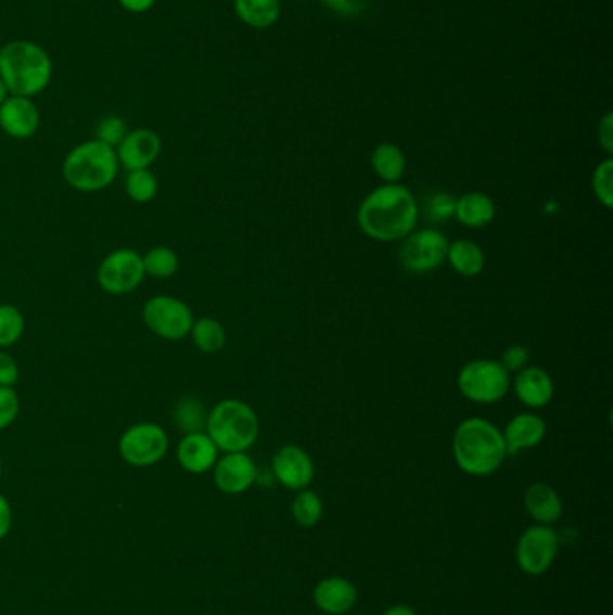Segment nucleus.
Listing matches in <instances>:
<instances>
[{
    "label": "nucleus",
    "mask_w": 613,
    "mask_h": 615,
    "mask_svg": "<svg viewBox=\"0 0 613 615\" xmlns=\"http://www.w3.org/2000/svg\"><path fill=\"white\" fill-rule=\"evenodd\" d=\"M324 515V504L319 495L311 489H301L292 500V516L303 527H314Z\"/></svg>",
    "instance_id": "28"
},
{
    "label": "nucleus",
    "mask_w": 613,
    "mask_h": 615,
    "mask_svg": "<svg viewBox=\"0 0 613 615\" xmlns=\"http://www.w3.org/2000/svg\"><path fill=\"white\" fill-rule=\"evenodd\" d=\"M446 261L462 278H477L486 267L483 247L472 240H456L448 243Z\"/></svg>",
    "instance_id": "22"
},
{
    "label": "nucleus",
    "mask_w": 613,
    "mask_h": 615,
    "mask_svg": "<svg viewBox=\"0 0 613 615\" xmlns=\"http://www.w3.org/2000/svg\"><path fill=\"white\" fill-rule=\"evenodd\" d=\"M358 590L349 579L330 576L315 585L314 603L328 615H342L357 605Z\"/></svg>",
    "instance_id": "19"
},
{
    "label": "nucleus",
    "mask_w": 613,
    "mask_h": 615,
    "mask_svg": "<svg viewBox=\"0 0 613 615\" xmlns=\"http://www.w3.org/2000/svg\"><path fill=\"white\" fill-rule=\"evenodd\" d=\"M546 420L541 415L536 412H520L508 421L502 431L508 456L538 447L546 439Z\"/></svg>",
    "instance_id": "18"
},
{
    "label": "nucleus",
    "mask_w": 613,
    "mask_h": 615,
    "mask_svg": "<svg viewBox=\"0 0 613 615\" xmlns=\"http://www.w3.org/2000/svg\"><path fill=\"white\" fill-rule=\"evenodd\" d=\"M0 475H2V458H0Z\"/></svg>",
    "instance_id": "43"
},
{
    "label": "nucleus",
    "mask_w": 613,
    "mask_h": 615,
    "mask_svg": "<svg viewBox=\"0 0 613 615\" xmlns=\"http://www.w3.org/2000/svg\"><path fill=\"white\" fill-rule=\"evenodd\" d=\"M21 412V400L13 387H0V431H4Z\"/></svg>",
    "instance_id": "34"
},
{
    "label": "nucleus",
    "mask_w": 613,
    "mask_h": 615,
    "mask_svg": "<svg viewBox=\"0 0 613 615\" xmlns=\"http://www.w3.org/2000/svg\"><path fill=\"white\" fill-rule=\"evenodd\" d=\"M144 278L142 256L133 248L112 251L98 267V284L111 295L131 294L141 286Z\"/></svg>",
    "instance_id": "10"
},
{
    "label": "nucleus",
    "mask_w": 613,
    "mask_h": 615,
    "mask_svg": "<svg viewBox=\"0 0 613 615\" xmlns=\"http://www.w3.org/2000/svg\"><path fill=\"white\" fill-rule=\"evenodd\" d=\"M117 448L125 463L136 469H148L157 464L168 453L169 437L157 423L139 421L123 432Z\"/></svg>",
    "instance_id": "7"
},
{
    "label": "nucleus",
    "mask_w": 613,
    "mask_h": 615,
    "mask_svg": "<svg viewBox=\"0 0 613 615\" xmlns=\"http://www.w3.org/2000/svg\"><path fill=\"white\" fill-rule=\"evenodd\" d=\"M592 191L596 198L612 209L613 204V158L606 157L596 166L592 174Z\"/></svg>",
    "instance_id": "31"
},
{
    "label": "nucleus",
    "mask_w": 613,
    "mask_h": 615,
    "mask_svg": "<svg viewBox=\"0 0 613 615\" xmlns=\"http://www.w3.org/2000/svg\"><path fill=\"white\" fill-rule=\"evenodd\" d=\"M163 152V141L157 132L150 128H137L126 133L122 144L116 148L119 166L126 171L150 169Z\"/></svg>",
    "instance_id": "13"
},
{
    "label": "nucleus",
    "mask_w": 613,
    "mask_h": 615,
    "mask_svg": "<svg viewBox=\"0 0 613 615\" xmlns=\"http://www.w3.org/2000/svg\"><path fill=\"white\" fill-rule=\"evenodd\" d=\"M179 256L171 247H153L142 256V267L150 278L168 279L179 270Z\"/></svg>",
    "instance_id": "27"
},
{
    "label": "nucleus",
    "mask_w": 613,
    "mask_h": 615,
    "mask_svg": "<svg viewBox=\"0 0 613 615\" xmlns=\"http://www.w3.org/2000/svg\"><path fill=\"white\" fill-rule=\"evenodd\" d=\"M126 133H128V128H126V123L119 116L103 117L98 128H95V139L105 142L114 150L122 144Z\"/></svg>",
    "instance_id": "33"
},
{
    "label": "nucleus",
    "mask_w": 613,
    "mask_h": 615,
    "mask_svg": "<svg viewBox=\"0 0 613 615\" xmlns=\"http://www.w3.org/2000/svg\"><path fill=\"white\" fill-rule=\"evenodd\" d=\"M218 453L220 450L207 436V432L184 434L177 447V459H179L180 466L194 475L205 474L215 469Z\"/></svg>",
    "instance_id": "17"
},
{
    "label": "nucleus",
    "mask_w": 613,
    "mask_h": 615,
    "mask_svg": "<svg viewBox=\"0 0 613 615\" xmlns=\"http://www.w3.org/2000/svg\"><path fill=\"white\" fill-rule=\"evenodd\" d=\"M599 146L603 148L604 153L612 157L613 153V114L606 112L598 125Z\"/></svg>",
    "instance_id": "38"
},
{
    "label": "nucleus",
    "mask_w": 613,
    "mask_h": 615,
    "mask_svg": "<svg viewBox=\"0 0 613 615\" xmlns=\"http://www.w3.org/2000/svg\"><path fill=\"white\" fill-rule=\"evenodd\" d=\"M21 371L10 353L0 351V387H13L18 382Z\"/></svg>",
    "instance_id": "37"
},
{
    "label": "nucleus",
    "mask_w": 613,
    "mask_h": 615,
    "mask_svg": "<svg viewBox=\"0 0 613 615\" xmlns=\"http://www.w3.org/2000/svg\"><path fill=\"white\" fill-rule=\"evenodd\" d=\"M142 321L150 332L164 341L179 342L189 337L194 316L184 300L171 295H155L142 308Z\"/></svg>",
    "instance_id": "8"
},
{
    "label": "nucleus",
    "mask_w": 613,
    "mask_h": 615,
    "mask_svg": "<svg viewBox=\"0 0 613 615\" xmlns=\"http://www.w3.org/2000/svg\"><path fill=\"white\" fill-rule=\"evenodd\" d=\"M514 395L527 409H544L554 398V382L546 369L527 366L511 380Z\"/></svg>",
    "instance_id": "16"
},
{
    "label": "nucleus",
    "mask_w": 613,
    "mask_h": 615,
    "mask_svg": "<svg viewBox=\"0 0 613 615\" xmlns=\"http://www.w3.org/2000/svg\"><path fill=\"white\" fill-rule=\"evenodd\" d=\"M382 615H418L416 614L414 608L409 605H394L387 611L383 612Z\"/></svg>",
    "instance_id": "41"
},
{
    "label": "nucleus",
    "mask_w": 613,
    "mask_h": 615,
    "mask_svg": "<svg viewBox=\"0 0 613 615\" xmlns=\"http://www.w3.org/2000/svg\"><path fill=\"white\" fill-rule=\"evenodd\" d=\"M456 464L472 477L495 474L508 458L502 431L484 418H467L457 425L451 441Z\"/></svg>",
    "instance_id": "2"
},
{
    "label": "nucleus",
    "mask_w": 613,
    "mask_h": 615,
    "mask_svg": "<svg viewBox=\"0 0 613 615\" xmlns=\"http://www.w3.org/2000/svg\"><path fill=\"white\" fill-rule=\"evenodd\" d=\"M456 201V196H451L450 193H446V191L432 193L425 201L423 215H425V218H429L432 223H445V221L454 218Z\"/></svg>",
    "instance_id": "32"
},
{
    "label": "nucleus",
    "mask_w": 613,
    "mask_h": 615,
    "mask_svg": "<svg viewBox=\"0 0 613 615\" xmlns=\"http://www.w3.org/2000/svg\"><path fill=\"white\" fill-rule=\"evenodd\" d=\"M11 522H13V513H11L10 502L0 495V540L10 533Z\"/></svg>",
    "instance_id": "39"
},
{
    "label": "nucleus",
    "mask_w": 613,
    "mask_h": 615,
    "mask_svg": "<svg viewBox=\"0 0 613 615\" xmlns=\"http://www.w3.org/2000/svg\"><path fill=\"white\" fill-rule=\"evenodd\" d=\"M26 330V319L13 305H0V349L21 341Z\"/></svg>",
    "instance_id": "30"
},
{
    "label": "nucleus",
    "mask_w": 613,
    "mask_h": 615,
    "mask_svg": "<svg viewBox=\"0 0 613 615\" xmlns=\"http://www.w3.org/2000/svg\"><path fill=\"white\" fill-rule=\"evenodd\" d=\"M272 474L281 486L292 491L308 488L315 477L314 459L305 448L284 445L272 459Z\"/></svg>",
    "instance_id": "12"
},
{
    "label": "nucleus",
    "mask_w": 613,
    "mask_h": 615,
    "mask_svg": "<svg viewBox=\"0 0 613 615\" xmlns=\"http://www.w3.org/2000/svg\"><path fill=\"white\" fill-rule=\"evenodd\" d=\"M558 547H560V540L552 526L535 524V526L527 527L520 535L516 551H514L520 571L527 576L546 574L558 556Z\"/></svg>",
    "instance_id": "11"
},
{
    "label": "nucleus",
    "mask_w": 613,
    "mask_h": 615,
    "mask_svg": "<svg viewBox=\"0 0 613 615\" xmlns=\"http://www.w3.org/2000/svg\"><path fill=\"white\" fill-rule=\"evenodd\" d=\"M0 128L13 139H29L40 128V111L31 98L10 95L0 105Z\"/></svg>",
    "instance_id": "15"
},
{
    "label": "nucleus",
    "mask_w": 613,
    "mask_h": 615,
    "mask_svg": "<svg viewBox=\"0 0 613 615\" xmlns=\"http://www.w3.org/2000/svg\"><path fill=\"white\" fill-rule=\"evenodd\" d=\"M53 78V60L48 51L29 40H11L0 49V79L11 95L35 98Z\"/></svg>",
    "instance_id": "3"
},
{
    "label": "nucleus",
    "mask_w": 613,
    "mask_h": 615,
    "mask_svg": "<svg viewBox=\"0 0 613 615\" xmlns=\"http://www.w3.org/2000/svg\"><path fill=\"white\" fill-rule=\"evenodd\" d=\"M10 95V90H8V87H5L4 81L0 79V105H2V103H4V101L8 100Z\"/></svg>",
    "instance_id": "42"
},
{
    "label": "nucleus",
    "mask_w": 613,
    "mask_h": 615,
    "mask_svg": "<svg viewBox=\"0 0 613 615\" xmlns=\"http://www.w3.org/2000/svg\"><path fill=\"white\" fill-rule=\"evenodd\" d=\"M524 505L533 521L541 526H552L563 515V502L551 484L535 483L525 489Z\"/></svg>",
    "instance_id": "20"
},
{
    "label": "nucleus",
    "mask_w": 613,
    "mask_h": 615,
    "mask_svg": "<svg viewBox=\"0 0 613 615\" xmlns=\"http://www.w3.org/2000/svg\"><path fill=\"white\" fill-rule=\"evenodd\" d=\"M63 179L79 193H98L114 184L119 161L114 148L92 139L73 148L62 166Z\"/></svg>",
    "instance_id": "4"
},
{
    "label": "nucleus",
    "mask_w": 613,
    "mask_h": 615,
    "mask_svg": "<svg viewBox=\"0 0 613 615\" xmlns=\"http://www.w3.org/2000/svg\"><path fill=\"white\" fill-rule=\"evenodd\" d=\"M457 387L468 401L478 406H491L508 396L511 389V374L498 360L477 358L462 366L457 376Z\"/></svg>",
    "instance_id": "6"
},
{
    "label": "nucleus",
    "mask_w": 613,
    "mask_h": 615,
    "mask_svg": "<svg viewBox=\"0 0 613 615\" xmlns=\"http://www.w3.org/2000/svg\"><path fill=\"white\" fill-rule=\"evenodd\" d=\"M216 488L226 495H242L257 481L254 459L246 452L226 453L218 458L215 469Z\"/></svg>",
    "instance_id": "14"
},
{
    "label": "nucleus",
    "mask_w": 613,
    "mask_h": 615,
    "mask_svg": "<svg viewBox=\"0 0 613 615\" xmlns=\"http://www.w3.org/2000/svg\"><path fill=\"white\" fill-rule=\"evenodd\" d=\"M174 415L180 431L184 432V434H193V432H205L209 412L205 410L202 401L191 398V396H186V398H180L177 401Z\"/></svg>",
    "instance_id": "26"
},
{
    "label": "nucleus",
    "mask_w": 613,
    "mask_h": 615,
    "mask_svg": "<svg viewBox=\"0 0 613 615\" xmlns=\"http://www.w3.org/2000/svg\"><path fill=\"white\" fill-rule=\"evenodd\" d=\"M371 168L383 184H396L404 179L407 158L398 144L382 142L371 153Z\"/></svg>",
    "instance_id": "23"
},
{
    "label": "nucleus",
    "mask_w": 613,
    "mask_h": 615,
    "mask_svg": "<svg viewBox=\"0 0 613 615\" xmlns=\"http://www.w3.org/2000/svg\"><path fill=\"white\" fill-rule=\"evenodd\" d=\"M529 358L531 355L527 347L522 346V344H513V346H509L508 349L503 351L502 358H500L498 362L502 363L503 369H506L509 374H516L520 373L522 369L529 366Z\"/></svg>",
    "instance_id": "35"
},
{
    "label": "nucleus",
    "mask_w": 613,
    "mask_h": 615,
    "mask_svg": "<svg viewBox=\"0 0 613 615\" xmlns=\"http://www.w3.org/2000/svg\"><path fill=\"white\" fill-rule=\"evenodd\" d=\"M125 191L128 198L137 204L152 202L158 193V180L152 169L128 171L125 179Z\"/></svg>",
    "instance_id": "29"
},
{
    "label": "nucleus",
    "mask_w": 613,
    "mask_h": 615,
    "mask_svg": "<svg viewBox=\"0 0 613 615\" xmlns=\"http://www.w3.org/2000/svg\"><path fill=\"white\" fill-rule=\"evenodd\" d=\"M189 337L202 353L221 351L227 344L226 328H224L220 321L213 319V317L194 319Z\"/></svg>",
    "instance_id": "25"
},
{
    "label": "nucleus",
    "mask_w": 613,
    "mask_h": 615,
    "mask_svg": "<svg viewBox=\"0 0 613 615\" xmlns=\"http://www.w3.org/2000/svg\"><path fill=\"white\" fill-rule=\"evenodd\" d=\"M238 18L254 29H267L279 21V0H232Z\"/></svg>",
    "instance_id": "24"
},
{
    "label": "nucleus",
    "mask_w": 613,
    "mask_h": 615,
    "mask_svg": "<svg viewBox=\"0 0 613 615\" xmlns=\"http://www.w3.org/2000/svg\"><path fill=\"white\" fill-rule=\"evenodd\" d=\"M420 204L405 185L382 184L369 193L358 207V226L369 240L380 243L401 242L416 231Z\"/></svg>",
    "instance_id": "1"
},
{
    "label": "nucleus",
    "mask_w": 613,
    "mask_h": 615,
    "mask_svg": "<svg viewBox=\"0 0 613 615\" xmlns=\"http://www.w3.org/2000/svg\"><path fill=\"white\" fill-rule=\"evenodd\" d=\"M122 4L123 10L128 13H146L157 4V0H117Z\"/></svg>",
    "instance_id": "40"
},
{
    "label": "nucleus",
    "mask_w": 613,
    "mask_h": 615,
    "mask_svg": "<svg viewBox=\"0 0 613 615\" xmlns=\"http://www.w3.org/2000/svg\"><path fill=\"white\" fill-rule=\"evenodd\" d=\"M497 216V207L491 196L481 191H470L456 201V218L462 227L468 229H483L488 227Z\"/></svg>",
    "instance_id": "21"
},
{
    "label": "nucleus",
    "mask_w": 613,
    "mask_h": 615,
    "mask_svg": "<svg viewBox=\"0 0 613 615\" xmlns=\"http://www.w3.org/2000/svg\"><path fill=\"white\" fill-rule=\"evenodd\" d=\"M328 10L342 16H357L368 10L369 0H320Z\"/></svg>",
    "instance_id": "36"
},
{
    "label": "nucleus",
    "mask_w": 613,
    "mask_h": 615,
    "mask_svg": "<svg viewBox=\"0 0 613 615\" xmlns=\"http://www.w3.org/2000/svg\"><path fill=\"white\" fill-rule=\"evenodd\" d=\"M205 432L220 452H246L257 441L259 420L248 403L229 398L210 409Z\"/></svg>",
    "instance_id": "5"
},
{
    "label": "nucleus",
    "mask_w": 613,
    "mask_h": 615,
    "mask_svg": "<svg viewBox=\"0 0 613 615\" xmlns=\"http://www.w3.org/2000/svg\"><path fill=\"white\" fill-rule=\"evenodd\" d=\"M448 243L450 242L446 240L445 234L434 227L412 231L401 240L398 251L399 265L416 276L439 269L446 261Z\"/></svg>",
    "instance_id": "9"
}]
</instances>
